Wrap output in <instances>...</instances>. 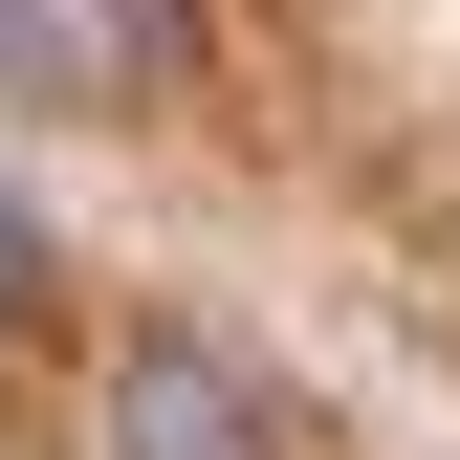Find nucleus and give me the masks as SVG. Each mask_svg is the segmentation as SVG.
<instances>
[{
  "mask_svg": "<svg viewBox=\"0 0 460 460\" xmlns=\"http://www.w3.org/2000/svg\"><path fill=\"white\" fill-rule=\"evenodd\" d=\"M110 460H307V417H285V373L242 351V329H198V307H154V329H110Z\"/></svg>",
  "mask_w": 460,
  "mask_h": 460,
  "instance_id": "obj_1",
  "label": "nucleus"
},
{
  "mask_svg": "<svg viewBox=\"0 0 460 460\" xmlns=\"http://www.w3.org/2000/svg\"><path fill=\"white\" fill-rule=\"evenodd\" d=\"M22 307H44V219L0 198V329H22Z\"/></svg>",
  "mask_w": 460,
  "mask_h": 460,
  "instance_id": "obj_3",
  "label": "nucleus"
},
{
  "mask_svg": "<svg viewBox=\"0 0 460 460\" xmlns=\"http://www.w3.org/2000/svg\"><path fill=\"white\" fill-rule=\"evenodd\" d=\"M176 66H198V0H0V88L66 110V132L176 110Z\"/></svg>",
  "mask_w": 460,
  "mask_h": 460,
  "instance_id": "obj_2",
  "label": "nucleus"
}]
</instances>
